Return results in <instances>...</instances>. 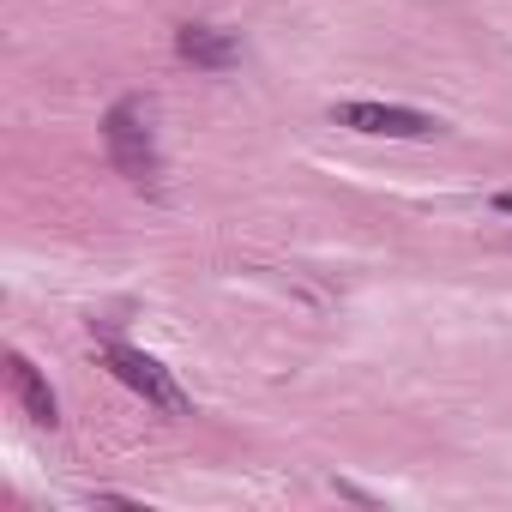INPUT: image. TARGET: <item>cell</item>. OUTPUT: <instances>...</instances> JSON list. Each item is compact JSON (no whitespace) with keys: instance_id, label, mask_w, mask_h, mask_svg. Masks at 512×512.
I'll list each match as a JSON object with an SVG mask.
<instances>
[{"instance_id":"cell-3","label":"cell","mask_w":512,"mask_h":512,"mask_svg":"<svg viewBox=\"0 0 512 512\" xmlns=\"http://www.w3.org/2000/svg\"><path fill=\"white\" fill-rule=\"evenodd\" d=\"M332 127L368 133V139H434L440 121L404 103H332Z\"/></svg>"},{"instance_id":"cell-1","label":"cell","mask_w":512,"mask_h":512,"mask_svg":"<svg viewBox=\"0 0 512 512\" xmlns=\"http://www.w3.org/2000/svg\"><path fill=\"white\" fill-rule=\"evenodd\" d=\"M103 145H109V163L133 187H157L163 163H157V133H151V103L145 97H121L103 115Z\"/></svg>"},{"instance_id":"cell-5","label":"cell","mask_w":512,"mask_h":512,"mask_svg":"<svg viewBox=\"0 0 512 512\" xmlns=\"http://www.w3.org/2000/svg\"><path fill=\"white\" fill-rule=\"evenodd\" d=\"M7 386H13V398L25 404V416H31V422H43V428H55V422H61L55 386L37 374V362H31V356H19V350L7 356Z\"/></svg>"},{"instance_id":"cell-2","label":"cell","mask_w":512,"mask_h":512,"mask_svg":"<svg viewBox=\"0 0 512 512\" xmlns=\"http://www.w3.org/2000/svg\"><path fill=\"white\" fill-rule=\"evenodd\" d=\"M103 362H109V374H115L127 392H139L145 404H157V410H169V416H187V410H193V398L175 386V374H169L157 356H145V350H133V344H103Z\"/></svg>"},{"instance_id":"cell-6","label":"cell","mask_w":512,"mask_h":512,"mask_svg":"<svg viewBox=\"0 0 512 512\" xmlns=\"http://www.w3.org/2000/svg\"><path fill=\"white\" fill-rule=\"evenodd\" d=\"M494 211H512V187H506V193H500V199H494Z\"/></svg>"},{"instance_id":"cell-4","label":"cell","mask_w":512,"mask_h":512,"mask_svg":"<svg viewBox=\"0 0 512 512\" xmlns=\"http://www.w3.org/2000/svg\"><path fill=\"white\" fill-rule=\"evenodd\" d=\"M175 55L193 61V67H205V73H223V67L241 61V43L229 31H217V25H181L175 31Z\"/></svg>"}]
</instances>
